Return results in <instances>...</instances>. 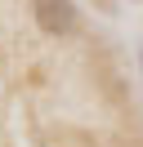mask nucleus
<instances>
[{"label":"nucleus","instance_id":"obj_1","mask_svg":"<svg viewBox=\"0 0 143 147\" xmlns=\"http://www.w3.org/2000/svg\"><path fill=\"white\" fill-rule=\"evenodd\" d=\"M31 18L45 36H72L76 31V5L72 0H31Z\"/></svg>","mask_w":143,"mask_h":147},{"label":"nucleus","instance_id":"obj_2","mask_svg":"<svg viewBox=\"0 0 143 147\" xmlns=\"http://www.w3.org/2000/svg\"><path fill=\"white\" fill-rule=\"evenodd\" d=\"M139 71H143V49H139Z\"/></svg>","mask_w":143,"mask_h":147}]
</instances>
